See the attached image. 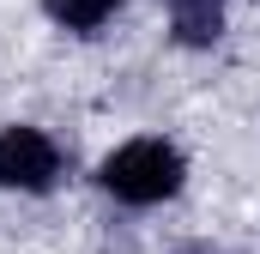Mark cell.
<instances>
[{
  "label": "cell",
  "mask_w": 260,
  "mask_h": 254,
  "mask_svg": "<svg viewBox=\"0 0 260 254\" xmlns=\"http://www.w3.org/2000/svg\"><path fill=\"white\" fill-rule=\"evenodd\" d=\"M103 188L115 194V200H127V206L170 200V194L182 188V157L164 139H133V145H121V151L103 157Z\"/></svg>",
  "instance_id": "obj_1"
},
{
  "label": "cell",
  "mask_w": 260,
  "mask_h": 254,
  "mask_svg": "<svg viewBox=\"0 0 260 254\" xmlns=\"http://www.w3.org/2000/svg\"><path fill=\"white\" fill-rule=\"evenodd\" d=\"M55 170H61V157H55V145H49L37 127H6V133H0V182H6V188L43 194L55 182Z\"/></svg>",
  "instance_id": "obj_2"
},
{
  "label": "cell",
  "mask_w": 260,
  "mask_h": 254,
  "mask_svg": "<svg viewBox=\"0 0 260 254\" xmlns=\"http://www.w3.org/2000/svg\"><path fill=\"white\" fill-rule=\"evenodd\" d=\"M218 24H224L218 0H176V37L182 43H212Z\"/></svg>",
  "instance_id": "obj_3"
},
{
  "label": "cell",
  "mask_w": 260,
  "mask_h": 254,
  "mask_svg": "<svg viewBox=\"0 0 260 254\" xmlns=\"http://www.w3.org/2000/svg\"><path fill=\"white\" fill-rule=\"evenodd\" d=\"M49 12H55L61 24H73V30H97V24L115 12V0H49Z\"/></svg>",
  "instance_id": "obj_4"
}]
</instances>
